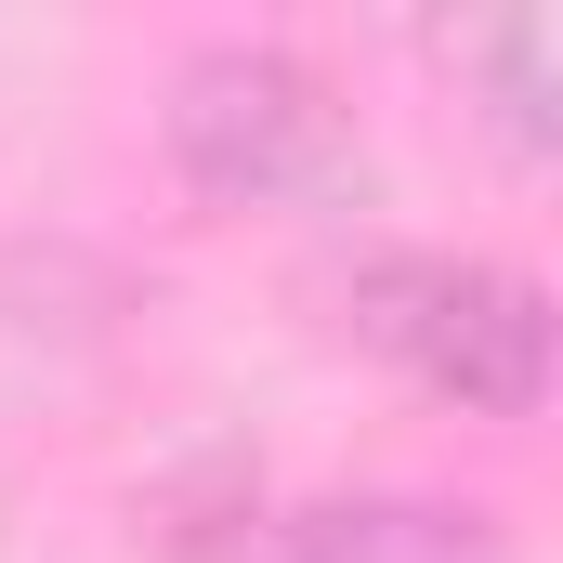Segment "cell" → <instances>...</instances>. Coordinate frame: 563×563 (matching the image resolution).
Instances as JSON below:
<instances>
[{
	"instance_id": "6da1fadb",
	"label": "cell",
	"mask_w": 563,
	"mask_h": 563,
	"mask_svg": "<svg viewBox=\"0 0 563 563\" xmlns=\"http://www.w3.org/2000/svg\"><path fill=\"white\" fill-rule=\"evenodd\" d=\"M341 328L394 354L459 420H538L551 407V288L485 250H380L341 288Z\"/></svg>"
},
{
	"instance_id": "7a4b0ae2",
	"label": "cell",
	"mask_w": 563,
	"mask_h": 563,
	"mask_svg": "<svg viewBox=\"0 0 563 563\" xmlns=\"http://www.w3.org/2000/svg\"><path fill=\"white\" fill-rule=\"evenodd\" d=\"M157 144H170V170L210 210H276V197H301L341 157V92L288 40H210V53L170 66Z\"/></svg>"
},
{
	"instance_id": "3957f363",
	"label": "cell",
	"mask_w": 563,
	"mask_h": 563,
	"mask_svg": "<svg viewBox=\"0 0 563 563\" xmlns=\"http://www.w3.org/2000/svg\"><path fill=\"white\" fill-rule=\"evenodd\" d=\"M210 563H511L498 511L472 498H276L236 511V538H210Z\"/></svg>"
},
{
	"instance_id": "277c9868",
	"label": "cell",
	"mask_w": 563,
	"mask_h": 563,
	"mask_svg": "<svg viewBox=\"0 0 563 563\" xmlns=\"http://www.w3.org/2000/svg\"><path fill=\"white\" fill-rule=\"evenodd\" d=\"M459 66L498 92L485 119L511 132V157H551V40L538 26H485V40H459Z\"/></svg>"
}]
</instances>
